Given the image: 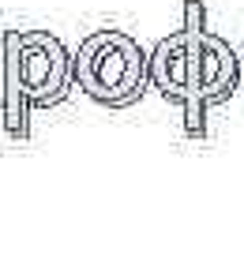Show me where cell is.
Listing matches in <instances>:
<instances>
[{"instance_id": "3957f363", "label": "cell", "mask_w": 244, "mask_h": 255, "mask_svg": "<svg viewBox=\"0 0 244 255\" xmlns=\"http://www.w3.org/2000/svg\"><path fill=\"white\" fill-rule=\"evenodd\" d=\"M4 41H8V30H0V109H4V90H8V49H4Z\"/></svg>"}, {"instance_id": "7a4b0ae2", "label": "cell", "mask_w": 244, "mask_h": 255, "mask_svg": "<svg viewBox=\"0 0 244 255\" xmlns=\"http://www.w3.org/2000/svg\"><path fill=\"white\" fill-rule=\"evenodd\" d=\"M8 75L30 109H53L75 90V53L53 30H8Z\"/></svg>"}, {"instance_id": "6da1fadb", "label": "cell", "mask_w": 244, "mask_h": 255, "mask_svg": "<svg viewBox=\"0 0 244 255\" xmlns=\"http://www.w3.org/2000/svg\"><path fill=\"white\" fill-rule=\"evenodd\" d=\"M150 60L124 30H94L75 49V87L98 105L124 109L143 94Z\"/></svg>"}]
</instances>
